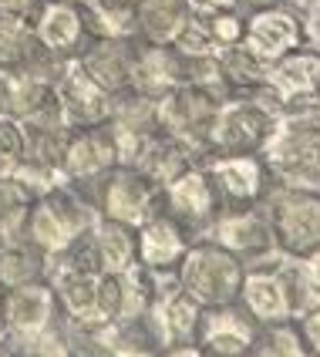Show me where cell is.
<instances>
[{"mask_svg":"<svg viewBox=\"0 0 320 357\" xmlns=\"http://www.w3.org/2000/svg\"><path fill=\"white\" fill-rule=\"evenodd\" d=\"M20 132H24V155H20V162L61 172L64 142H68V132H71V128H64V125H31V121H20ZM61 176H64V172H61Z\"/></svg>","mask_w":320,"mask_h":357,"instance_id":"cell-32","label":"cell"},{"mask_svg":"<svg viewBox=\"0 0 320 357\" xmlns=\"http://www.w3.org/2000/svg\"><path fill=\"white\" fill-rule=\"evenodd\" d=\"M300 263H303V273H307V280H310V283L320 290V250H314L310 257H303Z\"/></svg>","mask_w":320,"mask_h":357,"instance_id":"cell-45","label":"cell"},{"mask_svg":"<svg viewBox=\"0 0 320 357\" xmlns=\"http://www.w3.org/2000/svg\"><path fill=\"white\" fill-rule=\"evenodd\" d=\"M206 24V31H209V38L213 44L226 51V47H233V44H243V34H246V10L243 7H229V10H216V14H209V17H199Z\"/></svg>","mask_w":320,"mask_h":357,"instance_id":"cell-36","label":"cell"},{"mask_svg":"<svg viewBox=\"0 0 320 357\" xmlns=\"http://www.w3.org/2000/svg\"><path fill=\"white\" fill-rule=\"evenodd\" d=\"M257 320L243 310L240 303L222 307H202L196 344L209 357H246L250 344L257 337Z\"/></svg>","mask_w":320,"mask_h":357,"instance_id":"cell-16","label":"cell"},{"mask_svg":"<svg viewBox=\"0 0 320 357\" xmlns=\"http://www.w3.org/2000/svg\"><path fill=\"white\" fill-rule=\"evenodd\" d=\"M24 155V132L20 121L10 115H0V178L14 176Z\"/></svg>","mask_w":320,"mask_h":357,"instance_id":"cell-37","label":"cell"},{"mask_svg":"<svg viewBox=\"0 0 320 357\" xmlns=\"http://www.w3.org/2000/svg\"><path fill=\"white\" fill-rule=\"evenodd\" d=\"M246 357H310L300 331L294 320L287 324H263L257 327V337L250 344Z\"/></svg>","mask_w":320,"mask_h":357,"instance_id":"cell-34","label":"cell"},{"mask_svg":"<svg viewBox=\"0 0 320 357\" xmlns=\"http://www.w3.org/2000/svg\"><path fill=\"white\" fill-rule=\"evenodd\" d=\"M0 334H3V290H0Z\"/></svg>","mask_w":320,"mask_h":357,"instance_id":"cell-47","label":"cell"},{"mask_svg":"<svg viewBox=\"0 0 320 357\" xmlns=\"http://www.w3.org/2000/svg\"><path fill=\"white\" fill-rule=\"evenodd\" d=\"M91 202H95L98 216L139 229L145 219L162 213V189L152 178L142 176L135 165H115L91 189Z\"/></svg>","mask_w":320,"mask_h":357,"instance_id":"cell-6","label":"cell"},{"mask_svg":"<svg viewBox=\"0 0 320 357\" xmlns=\"http://www.w3.org/2000/svg\"><path fill=\"white\" fill-rule=\"evenodd\" d=\"M277 128V112H270L250 95H226L206 135V155H240L263 152Z\"/></svg>","mask_w":320,"mask_h":357,"instance_id":"cell-4","label":"cell"},{"mask_svg":"<svg viewBox=\"0 0 320 357\" xmlns=\"http://www.w3.org/2000/svg\"><path fill=\"white\" fill-rule=\"evenodd\" d=\"M54 95H58L61 119L68 128H91V125L108 121L112 95L81 68L78 58L61 61L58 75H54Z\"/></svg>","mask_w":320,"mask_h":357,"instance_id":"cell-12","label":"cell"},{"mask_svg":"<svg viewBox=\"0 0 320 357\" xmlns=\"http://www.w3.org/2000/svg\"><path fill=\"white\" fill-rule=\"evenodd\" d=\"M31 202H34V196H31L14 176L0 178V243L24 236Z\"/></svg>","mask_w":320,"mask_h":357,"instance_id":"cell-35","label":"cell"},{"mask_svg":"<svg viewBox=\"0 0 320 357\" xmlns=\"http://www.w3.org/2000/svg\"><path fill=\"white\" fill-rule=\"evenodd\" d=\"M44 54L31 20L0 14V68H34Z\"/></svg>","mask_w":320,"mask_h":357,"instance_id":"cell-30","label":"cell"},{"mask_svg":"<svg viewBox=\"0 0 320 357\" xmlns=\"http://www.w3.org/2000/svg\"><path fill=\"white\" fill-rule=\"evenodd\" d=\"M40 0H0V14H7V17H27L38 10Z\"/></svg>","mask_w":320,"mask_h":357,"instance_id":"cell-42","label":"cell"},{"mask_svg":"<svg viewBox=\"0 0 320 357\" xmlns=\"http://www.w3.org/2000/svg\"><path fill=\"white\" fill-rule=\"evenodd\" d=\"M206 172L220 189L222 209H253L263 206L273 192V172L263 162L260 152H240V155H206Z\"/></svg>","mask_w":320,"mask_h":357,"instance_id":"cell-9","label":"cell"},{"mask_svg":"<svg viewBox=\"0 0 320 357\" xmlns=\"http://www.w3.org/2000/svg\"><path fill=\"white\" fill-rule=\"evenodd\" d=\"M280 259L263 263V266H246V277L240 287V303L243 310L257 324H287L294 320V307H290V294H287V280L280 273Z\"/></svg>","mask_w":320,"mask_h":357,"instance_id":"cell-17","label":"cell"},{"mask_svg":"<svg viewBox=\"0 0 320 357\" xmlns=\"http://www.w3.org/2000/svg\"><path fill=\"white\" fill-rule=\"evenodd\" d=\"M303 44V24L300 10L290 3H273V7H257L246 10V34H243V47L253 51L260 61L273 64L283 54L297 51Z\"/></svg>","mask_w":320,"mask_h":357,"instance_id":"cell-13","label":"cell"},{"mask_svg":"<svg viewBox=\"0 0 320 357\" xmlns=\"http://www.w3.org/2000/svg\"><path fill=\"white\" fill-rule=\"evenodd\" d=\"M263 209L270 216L273 243L283 257L303 259L320 250V192L273 185Z\"/></svg>","mask_w":320,"mask_h":357,"instance_id":"cell-5","label":"cell"},{"mask_svg":"<svg viewBox=\"0 0 320 357\" xmlns=\"http://www.w3.org/2000/svg\"><path fill=\"white\" fill-rule=\"evenodd\" d=\"M135 47H139V40H88L78 61L108 95H115L121 88H132Z\"/></svg>","mask_w":320,"mask_h":357,"instance_id":"cell-21","label":"cell"},{"mask_svg":"<svg viewBox=\"0 0 320 357\" xmlns=\"http://www.w3.org/2000/svg\"><path fill=\"white\" fill-rule=\"evenodd\" d=\"M108 128L121 135H152L159 132L155 119V98L139 88H121L112 95V112H108Z\"/></svg>","mask_w":320,"mask_h":357,"instance_id":"cell-27","label":"cell"},{"mask_svg":"<svg viewBox=\"0 0 320 357\" xmlns=\"http://www.w3.org/2000/svg\"><path fill=\"white\" fill-rule=\"evenodd\" d=\"M189 20H192V10L185 0H139L135 3V40L172 47Z\"/></svg>","mask_w":320,"mask_h":357,"instance_id":"cell-24","label":"cell"},{"mask_svg":"<svg viewBox=\"0 0 320 357\" xmlns=\"http://www.w3.org/2000/svg\"><path fill=\"white\" fill-rule=\"evenodd\" d=\"M300 24H303V44L320 51V0H303Z\"/></svg>","mask_w":320,"mask_h":357,"instance_id":"cell-40","label":"cell"},{"mask_svg":"<svg viewBox=\"0 0 320 357\" xmlns=\"http://www.w3.org/2000/svg\"><path fill=\"white\" fill-rule=\"evenodd\" d=\"M199 239H209L222 250H229L246 266H263V263H273V259L283 257L277 250V243H273V226H270V216H266L263 206L222 209Z\"/></svg>","mask_w":320,"mask_h":357,"instance_id":"cell-7","label":"cell"},{"mask_svg":"<svg viewBox=\"0 0 320 357\" xmlns=\"http://www.w3.org/2000/svg\"><path fill=\"white\" fill-rule=\"evenodd\" d=\"M162 213H169L192 239H199L213 226V219L222 213V199L202 162L162 189Z\"/></svg>","mask_w":320,"mask_h":357,"instance_id":"cell-10","label":"cell"},{"mask_svg":"<svg viewBox=\"0 0 320 357\" xmlns=\"http://www.w3.org/2000/svg\"><path fill=\"white\" fill-rule=\"evenodd\" d=\"M88 239H91L95 257H98L101 273H125V270H135L139 266V236H135L132 226L98 216V222L91 226Z\"/></svg>","mask_w":320,"mask_h":357,"instance_id":"cell-25","label":"cell"},{"mask_svg":"<svg viewBox=\"0 0 320 357\" xmlns=\"http://www.w3.org/2000/svg\"><path fill=\"white\" fill-rule=\"evenodd\" d=\"M220 71L226 95H243V91H253L270 81V64L260 61L253 51H246L243 44L220 51Z\"/></svg>","mask_w":320,"mask_h":357,"instance_id":"cell-31","label":"cell"},{"mask_svg":"<svg viewBox=\"0 0 320 357\" xmlns=\"http://www.w3.org/2000/svg\"><path fill=\"white\" fill-rule=\"evenodd\" d=\"M64 3H78V7H81V3H84V0H64Z\"/></svg>","mask_w":320,"mask_h":357,"instance_id":"cell-48","label":"cell"},{"mask_svg":"<svg viewBox=\"0 0 320 357\" xmlns=\"http://www.w3.org/2000/svg\"><path fill=\"white\" fill-rule=\"evenodd\" d=\"M260 155L277 185L320 192V119L277 115V128Z\"/></svg>","mask_w":320,"mask_h":357,"instance_id":"cell-2","label":"cell"},{"mask_svg":"<svg viewBox=\"0 0 320 357\" xmlns=\"http://www.w3.org/2000/svg\"><path fill=\"white\" fill-rule=\"evenodd\" d=\"M222 98L226 95L213 91V88H199V84H179V88L165 91L162 98H155L159 132L196 145L206 155V135H209V125L216 119V108Z\"/></svg>","mask_w":320,"mask_h":357,"instance_id":"cell-8","label":"cell"},{"mask_svg":"<svg viewBox=\"0 0 320 357\" xmlns=\"http://www.w3.org/2000/svg\"><path fill=\"white\" fill-rule=\"evenodd\" d=\"M202 159H206V155H202L196 145H189V142H182V139H172V135H165V132H152V135L139 145L132 165H135L145 178H152L159 189H165L172 178H179L182 172H189V169L199 165Z\"/></svg>","mask_w":320,"mask_h":357,"instance_id":"cell-18","label":"cell"},{"mask_svg":"<svg viewBox=\"0 0 320 357\" xmlns=\"http://www.w3.org/2000/svg\"><path fill=\"white\" fill-rule=\"evenodd\" d=\"M61 307L54 297V287L47 280L20 283L3 290V334L10 337H27V334H44L58 327Z\"/></svg>","mask_w":320,"mask_h":357,"instance_id":"cell-14","label":"cell"},{"mask_svg":"<svg viewBox=\"0 0 320 357\" xmlns=\"http://www.w3.org/2000/svg\"><path fill=\"white\" fill-rule=\"evenodd\" d=\"M199 317L202 307L189 294H169L162 300H152V307L145 310V324L152 331V337L162 351L172 347V344H185V340H196V331H199Z\"/></svg>","mask_w":320,"mask_h":357,"instance_id":"cell-20","label":"cell"},{"mask_svg":"<svg viewBox=\"0 0 320 357\" xmlns=\"http://www.w3.org/2000/svg\"><path fill=\"white\" fill-rule=\"evenodd\" d=\"M182 84V54L176 47L162 44H142L135 47V64H132V88H139L152 98H162L165 91Z\"/></svg>","mask_w":320,"mask_h":357,"instance_id":"cell-23","label":"cell"},{"mask_svg":"<svg viewBox=\"0 0 320 357\" xmlns=\"http://www.w3.org/2000/svg\"><path fill=\"white\" fill-rule=\"evenodd\" d=\"M58 331L71 357H112L119 344V324H84L61 317Z\"/></svg>","mask_w":320,"mask_h":357,"instance_id":"cell-29","label":"cell"},{"mask_svg":"<svg viewBox=\"0 0 320 357\" xmlns=\"http://www.w3.org/2000/svg\"><path fill=\"white\" fill-rule=\"evenodd\" d=\"M243 277H246V263L209 239H192L179 263L182 294H189L199 307L236 303Z\"/></svg>","mask_w":320,"mask_h":357,"instance_id":"cell-3","label":"cell"},{"mask_svg":"<svg viewBox=\"0 0 320 357\" xmlns=\"http://www.w3.org/2000/svg\"><path fill=\"white\" fill-rule=\"evenodd\" d=\"M135 236H139V266L145 270H176L192 243V236L169 213L145 219L135 229Z\"/></svg>","mask_w":320,"mask_h":357,"instance_id":"cell-19","label":"cell"},{"mask_svg":"<svg viewBox=\"0 0 320 357\" xmlns=\"http://www.w3.org/2000/svg\"><path fill=\"white\" fill-rule=\"evenodd\" d=\"M31 27L38 44L51 58H78L88 47V27L78 3H64V0H40L38 10L31 14Z\"/></svg>","mask_w":320,"mask_h":357,"instance_id":"cell-15","label":"cell"},{"mask_svg":"<svg viewBox=\"0 0 320 357\" xmlns=\"http://www.w3.org/2000/svg\"><path fill=\"white\" fill-rule=\"evenodd\" d=\"M270 88L287 98H320V51L300 44L270 64Z\"/></svg>","mask_w":320,"mask_h":357,"instance_id":"cell-22","label":"cell"},{"mask_svg":"<svg viewBox=\"0 0 320 357\" xmlns=\"http://www.w3.org/2000/svg\"><path fill=\"white\" fill-rule=\"evenodd\" d=\"M95 222H98V209L91 196L64 178L54 189L34 196L24 239H31L44 257H58L68 246H75L81 236H88Z\"/></svg>","mask_w":320,"mask_h":357,"instance_id":"cell-1","label":"cell"},{"mask_svg":"<svg viewBox=\"0 0 320 357\" xmlns=\"http://www.w3.org/2000/svg\"><path fill=\"white\" fill-rule=\"evenodd\" d=\"M189 3V10L196 14V17H209V14H216V10H229V7H240L236 0H185Z\"/></svg>","mask_w":320,"mask_h":357,"instance_id":"cell-41","label":"cell"},{"mask_svg":"<svg viewBox=\"0 0 320 357\" xmlns=\"http://www.w3.org/2000/svg\"><path fill=\"white\" fill-rule=\"evenodd\" d=\"M34 280H47V257L24 236L0 243V290Z\"/></svg>","mask_w":320,"mask_h":357,"instance_id":"cell-28","label":"cell"},{"mask_svg":"<svg viewBox=\"0 0 320 357\" xmlns=\"http://www.w3.org/2000/svg\"><path fill=\"white\" fill-rule=\"evenodd\" d=\"M128 3H139V0H128Z\"/></svg>","mask_w":320,"mask_h":357,"instance_id":"cell-49","label":"cell"},{"mask_svg":"<svg viewBox=\"0 0 320 357\" xmlns=\"http://www.w3.org/2000/svg\"><path fill=\"white\" fill-rule=\"evenodd\" d=\"M81 14L91 40H135V3L128 0H84Z\"/></svg>","mask_w":320,"mask_h":357,"instance_id":"cell-26","label":"cell"},{"mask_svg":"<svg viewBox=\"0 0 320 357\" xmlns=\"http://www.w3.org/2000/svg\"><path fill=\"white\" fill-rule=\"evenodd\" d=\"M159 357H209L202 351L196 340H185V344H172V347H165Z\"/></svg>","mask_w":320,"mask_h":357,"instance_id":"cell-43","label":"cell"},{"mask_svg":"<svg viewBox=\"0 0 320 357\" xmlns=\"http://www.w3.org/2000/svg\"><path fill=\"white\" fill-rule=\"evenodd\" d=\"M243 10H257V7H273V3H287V0H236Z\"/></svg>","mask_w":320,"mask_h":357,"instance_id":"cell-46","label":"cell"},{"mask_svg":"<svg viewBox=\"0 0 320 357\" xmlns=\"http://www.w3.org/2000/svg\"><path fill=\"white\" fill-rule=\"evenodd\" d=\"M0 340H3V334H0Z\"/></svg>","mask_w":320,"mask_h":357,"instance_id":"cell-50","label":"cell"},{"mask_svg":"<svg viewBox=\"0 0 320 357\" xmlns=\"http://www.w3.org/2000/svg\"><path fill=\"white\" fill-rule=\"evenodd\" d=\"M119 165V149H115V135L105 125H91V128H71L68 142H64V159H61V172L71 185L84 189L91 196V189L101 178Z\"/></svg>","mask_w":320,"mask_h":357,"instance_id":"cell-11","label":"cell"},{"mask_svg":"<svg viewBox=\"0 0 320 357\" xmlns=\"http://www.w3.org/2000/svg\"><path fill=\"white\" fill-rule=\"evenodd\" d=\"M162 351H155V347H139V344H125V340H119L115 344V351H112V357H159Z\"/></svg>","mask_w":320,"mask_h":357,"instance_id":"cell-44","label":"cell"},{"mask_svg":"<svg viewBox=\"0 0 320 357\" xmlns=\"http://www.w3.org/2000/svg\"><path fill=\"white\" fill-rule=\"evenodd\" d=\"M294 324H297V331H300V337H303V344H307L310 357H320V307L307 310V314L297 317Z\"/></svg>","mask_w":320,"mask_h":357,"instance_id":"cell-39","label":"cell"},{"mask_svg":"<svg viewBox=\"0 0 320 357\" xmlns=\"http://www.w3.org/2000/svg\"><path fill=\"white\" fill-rule=\"evenodd\" d=\"M152 307V287L145 270H125L115 273V324H132V320L145 317V310Z\"/></svg>","mask_w":320,"mask_h":357,"instance_id":"cell-33","label":"cell"},{"mask_svg":"<svg viewBox=\"0 0 320 357\" xmlns=\"http://www.w3.org/2000/svg\"><path fill=\"white\" fill-rule=\"evenodd\" d=\"M172 47H176L179 54H185V58H220V47L213 44L206 24H202L196 14H192V20L185 24V31L179 34V40H176Z\"/></svg>","mask_w":320,"mask_h":357,"instance_id":"cell-38","label":"cell"}]
</instances>
